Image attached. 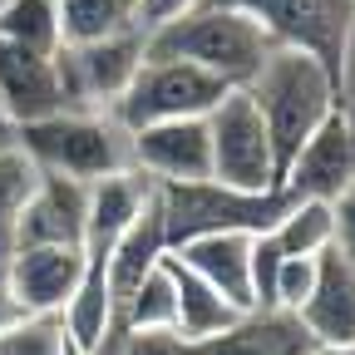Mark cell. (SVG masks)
I'll return each mask as SVG.
<instances>
[{
  "instance_id": "4316f807",
  "label": "cell",
  "mask_w": 355,
  "mask_h": 355,
  "mask_svg": "<svg viewBox=\"0 0 355 355\" xmlns=\"http://www.w3.org/2000/svg\"><path fill=\"white\" fill-rule=\"evenodd\" d=\"M331 217H336V242H331V247L355 261V183L331 202Z\"/></svg>"
},
{
  "instance_id": "8fae6325",
  "label": "cell",
  "mask_w": 355,
  "mask_h": 355,
  "mask_svg": "<svg viewBox=\"0 0 355 355\" xmlns=\"http://www.w3.org/2000/svg\"><path fill=\"white\" fill-rule=\"evenodd\" d=\"M6 272L15 301L25 306V316H64V306L84 277V252L79 247H15L6 261Z\"/></svg>"
},
{
  "instance_id": "6da1fadb",
  "label": "cell",
  "mask_w": 355,
  "mask_h": 355,
  "mask_svg": "<svg viewBox=\"0 0 355 355\" xmlns=\"http://www.w3.org/2000/svg\"><path fill=\"white\" fill-rule=\"evenodd\" d=\"M242 89L252 94V104L266 123L272 158H277V188H282V178H286L291 158L301 153V144L336 114V74L311 50L272 44V55L261 60V69Z\"/></svg>"
},
{
  "instance_id": "ba28073f",
  "label": "cell",
  "mask_w": 355,
  "mask_h": 355,
  "mask_svg": "<svg viewBox=\"0 0 355 355\" xmlns=\"http://www.w3.org/2000/svg\"><path fill=\"white\" fill-rule=\"evenodd\" d=\"M217 6L247 10L277 44L311 50L316 60L331 64V74L340 60V44L355 25V0H217Z\"/></svg>"
},
{
  "instance_id": "3957f363",
  "label": "cell",
  "mask_w": 355,
  "mask_h": 355,
  "mask_svg": "<svg viewBox=\"0 0 355 355\" xmlns=\"http://www.w3.org/2000/svg\"><path fill=\"white\" fill-rule=\"evenodd\" d=\"M15 144L30 153V163L40 173H60V178H74V183H99V178L133 168L128 128L114 114L64 109V114L15 128Z\"/></svg>"
},
{
  "instance_id": "d6986e66",
  "label": "cell",
  "mask_w": 355,
  "mask_h": 355,
  "mask_svg": "<svg viewBox=\"0 0 355 355\" xmlns=\"http://www.w3.org/2000/svg\"><path fill=\"white\" fill-rule=\"evenodd\" d=\"M277 247L286 257H321L331 252L336 242V217H331V202H316V198H291L286 212L277 217L272 227Z\"/></svg>"
},
{
  "instance_id": "603a6c76",
  "label": "cell",
  "mask_w": 355,
  "mask_h": 355,
  "mask_svg": "<svg viewBox=\"0 0 355 355\" xmlns=\"http://www.w3.org/2000/svg\"><path fill=\"white\" fill-rule=\"evenodd\" d=\"M311 286H316V257H282L277 272V291H272V311H296L306 306Z\"/></svg>"
},
{
  "instance_id": "d4e9b609",
  "label": "cell",
  "mask_w": 355,
  "mask_h": 355,
  "mask_svg": "<svg viewBox=\"0 0 355 355\" xmlns=\"http://www.w3.org/2000/svg\"><path fill=\"white\" fill-rule=\"evenodd\" d=\"M336 109L355 133V25H350V35L340 44V60H336Z\"/></svg>"
},
{
  "instance_id": "4fadbf2b",
  "label": "cell",
  "mask_w": 355,
  "mask_h": 355,
  "mask_svg": "<svg viewBox=\"0 0 355 355\" xmlns=\"http://www.w3.org/2000/svg\"><path fill=\"white\" fill-rule=\"evenodd\" d=\"M84 217H89V183L40 173V183L20 212L15 247H79L84 252Z\"/></svg>"
},
{
  "instance_id": "8992f818",
  "label": "cell",
  "mask_w": 355,
  "mask_h": 355,
  "mask_svg": "<svg viewBox=\"0 0 355 355\" xmlns=\"http://www.w3.org/2000/svg\"><path fill=\"white\" fill-rule=\"evenodd\" d=\"M207 144H212V183L237 193H277L272 139H266V123L247 89H227V99L207 114Z\"/></svg>"
},
{
  "instance_id": "52a82bcc",
  "label": "cell",
  "mask_w": 355,
  "mask_h": 355,
  "mask_svg": "<svg viewBox=\"0 0 355 355\" xmlns=\"http://www.w3.org/2000/svg\"><path fill=\"white\" fill-rule=\"evenodd\" d=\"M148 55V30H123L94 44H64L60 50V79H64V99L69 109L89 114H114L123 99V89L133 84Z\"/></svg>"
},
{
  "instance_id": "277c9868",
  "label": "cell",
  "mask_w": 355,
  "mask_h": 355,
  "mask_svg": "<svg viewBox=\"0 0 355 355\" xmlns=\"http://www.w3.org/2000/svg\"><path fill=\"white\" fill-rule=\"evenodd\" d=\"M286 193H237L212 178L202 183H158V212L168 247H183L207 232H272L277 217L286 212Z\"/></svg>"
},
{
  "instance_id": "ac0fdd59",
  "label": "cell",
  "mask_w": 355,
  "mask_h": 355,
  "mask_svg": "<svg viewBox=\"0 0 355 355\" xmlns=\"http://www.w3.org/2000/svg\"><path fill=\"white\" fill-rule=\"evenodd\" d=\"M60 30L64 44H94L123 30H144L139 0H60Z\"/></svg>"
},
{
  "instance_id": "7402d4cb",
  "label": "cell",
  "mask_w": 355,
  "mask_h": 355,
  "mask_svg": "<svg viewBox=\"0 0 355 355\" xmlns=\"http://www.w3.org/2000/svg\"><path fill=\"white\" fill-rule=\"evenodd\" d=\"M64 316H20L0 336V355H64Z\"/></svg>"
},
{
  "instance_id": "5bb4252c",
  "label": "cell",
  "mask_w": 355,
  "mask_h": 355,
  "mask_svg": "<svg viewBox=\"0 0 355 355\" xmlns=\"http://www.w3.org/2000/svg\"><path fill=\"white\" fill-rule=\"evenodd\" d=\"M252 237L257 232H207V237H193V242L173 247V252L232 311H257V296H252Z\"/></svg>"
},
{
  "instance_id": "ffe728a7",
  "label": "cell",
  "mask_w": 355,
  "mask_h": 355,
  "mask_svg": "<svg viewBox=\"0 0 355 355\" xmlns=\"http://www.w3.org/2000/svg\"><path fill=\"white\" fill-rule=\"evenodd\" d=\"M0 40L40 50V55H60L64 50L60 0H10V6L0 10Z\"/></svg>"
},
{
  "instance_id": "484cf974",
  "label": "cell",
  "mask_w": 355,
  "mask_h": 355,
  "mask_svg": "<svg viewBox=\"0 0 355 355\" xmlns=\"http://www.w3.org/2000/svg\"><path fill=\"white\" fill-rule=\"evenodd\" d=\"M183 345H178V336L168 331H128L123 340L109 345V355H178Z\"/></svg>"
},
{
  "instance_id": "7c38bea8",
  "label": "cell",
  "mask_w": 355,
  "mask_h": 355,
  "mask_svg": "<svg viewBox=\"0 0 355 355\" xmlns=\"http://www.w3.org/2000/svg\"><path fill=\"white\" fill-rule=\"evenodd\" d=\"M355 183V133L340 119V109L301 144V153L291 158L282 193L286 198H316V202H336L345 188Z\"/></svg>"
},
{
  "instance_id": "cb8c5ba5",
  "label": "cell",
  "mask_w": 355,
  "mask_h": 355,
  "mask_svg": "<svg viewBox=\"0 0 355 355\" xmlns=\"http://www.w3.org/2000/svg\"><path fill=\"white\" fill-rule=\"evenodd\" d=\"M282 247L272 232H257L252 237V296H257V311H272V291H277V272H282Z\"/></svg>"
},
{
  "instance_id": "f1b7e54d",
  "label": "cell",
  "mask_w": 355,
  "mask_h": 355,
  "mask_svg": "<svg viewBox=\"0 0 355 355\" xmlns=\"http://www.w3.org/2000/svg\"><path fill=\"white\" fill-rule=\"evenodd\" d=\"M20 316H25V306L15 301V291H10V282H6V272H0V336H6Z\"/></svg>"
},
{
  "instance_id": "1f68e13d",
  "label": "cell",
  "mask_w": 355,
  "mask_h": 355,
  "mask_svg": "<svg viewBox=\"0 0 355 355\" xmlns=\"http://www.w3.org/2000/svg\"><path fill=\"white\" fill-rule=\"evenodd\" d=\"M64 355H94V350H84L79 340H64Z\"/></svg>"
},
{
  "instance_id": "9c48e42d",
  "label": "cell",
  "mask_w": 355,
  "mask_h": 355,
  "mask_svg": "<svg viewBox=\"0 0 355 355\" xmlns=\"http://www.w3.org/2000/svg\"><path fill=\"white\" fill-rule=\"evenodd\" d=\"M133 168L153 183H202L212 178V144H207V119H168L128 128Z\"/></svg>"
},
{
  "instance_id": "d6a6232c",
  "label": "cell",
  "mask_w": 355,
  "mask_h": 355,
  "mask_svg": "<svg viewBox=\"0 0 355 355\" xmlns=\"http://www.w3.org/2000/svg\"><path fill=\"white\" fill-rule=\"evenodd\" d=\"M6 6H10V0H0V10H6Z\"/></svg>"
},
{
  "instance_id": "7a4b0ae2",
  "label": "cell",
  "mask_w": 355,
  "mask_h": 355,
  "mask_svg": "<svg viewBox=\"0 0 355 355\" xmlns=\"http://www.w3.org/2000/svg\"><path fill=\"white\" fill-rule=\"evenodd\" d=\"M272 35H266L247 10L237 6H217V0H198L193 10L173 15L163 25L148 30V55L158 60H188L217 79H227L232 89H242L261 60L272 55Z\"/></svg>"
},
{
  "instance_id": "4dcf8cb0",
  "label": "cell",
  "mask_w": 355,
  "mask_h": 355,
  "mask_svg": "<svg viewBox=\"0 0 355 355\" xmlns=\"http://www.w3.org/2000/svg\"><path fill=\"white\" fill-rule=\"evenodd\" d=\"M6 144H15V128H10L6 119H0V148H6Z\"/></svg>"
},
{
  "instance_id": "f546056e",
  "label": "cell",
  "mask_w": 355,
  "mask_h": 355,
  "mask_svg": "<svg viewBox=\"0 0 355 355\" xmlns=\"http://www.w3.org/2000/svg\"><path fill=\"white\" fill-rule=\"evenodd\" d=\"M311 355H355V340H345V345H311Z\"/></svg>"
},
{
  "instance_id": "30bf717a",
  "label": "cell",
  "mask_w": 355,
  "mask_h": 355,
  "mask_svg": "<svg viewBox=\"0 0 355 355\" xmlns=\"http://www.w3.org/2000/svg\"><path fill=\"white\" fill-rule=\"evenodd\" d=\"M64 79H60V55H40L25 44L0 40V119L10 128H25L35 119L64 114Z\"/></svg>"
},
{
  "instance_id": "2e32d148",
  "label": "cell",
  "mask_w": 355,
  "mask_h": 355,
  "mask_svg": "<svg viewBox=\"0 0 355 355\" xmlns=\"http://www.w3.org/2000/svg\"><path fill=\"white\" fill-rule=\"evenodd\" d=\"M311 345L316 340L291 311H247L227 331L183 345L178 355H311Z\"/></svg>"
},
{
  "instance_id": "e0dca14e",
  "label": "cell",
  "mask_w": 355,
  "mask_h": 355,
  "mask_svg": "<svg viewBox=\"0 0 355 355\" xmlns=\"http://www.w3.org/2000/svg\"><path fill=\"white\" fill-rule=\"evenodd\" d=\"M163 266H168V277H173V301H178V321H173L178 345H198V340H207V336H217V331H227L237 316H247V311H232L198 272H188V266L178 261L173 247H168Z\"/></svg>"
},
{
  "instance_id": "5b68a950",
  "label": "cell",
  "mask_w": 355,
  "mask_h": 355,
  "mask_svg": "<svg viewBox=\"0 0 355 355\" xmlns=\"http://www.w3.org/2000/svg\"><path fill=\"white\" fill-rule=\"evenodd\" d=\"M227 79H217L188 60H158L144 55L133 84L123 89V99L114 104V119L123 128L144 123H168V119H207L222 99H227Z\"/></svg>"
},
{
  "instance_id": "44dd1931",
  "label": "cell",
  "mask_w": 355,
  "mask_h": 355,
  "mask_svg": "<svg viewBox=\"0 0 355 355\" xmlns=\"http://www.w3.org/2000/svg\"><path fill=\"white\" fill-rule=\"evenodd\" d=\"M35 183H40V168L30 163V153L20 144H6V148H0V261L15 252L20 212H25Z\"/></svg>"
},
{
  "instance_id": "83f0119b",
  "label": "cell",
  "mask_w": 355,
  "mask_h": 355,
  "mask_svg": "<svg viewBox=\"0 0 355 355\" xmlns=\"http://www.w3.org/2000/svg\"><path fill=\"white\" fill-rule=\"evenodd\" d=\"M193 6H198V0H139V20H144V30H153V25L183 15V10H193Z\"/></svg>"
},
{
  "instance_id": "9a60e30c",
  "label": "cell",
  "mask_w": 355,
  "mask_h": 355,
  "mask_svg": "<svg viewBox=\"0 0 355 355\" xmlns=\"http://www.w3.org/2000/svg\"><path fill=\"white\" fill-rule=\"evenodd\" d=\"M296 316L316 345L355 340V261L350 257H340L336 247L316 257V286H311V296Z\"/></svg>"
}]
</instances>
